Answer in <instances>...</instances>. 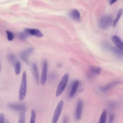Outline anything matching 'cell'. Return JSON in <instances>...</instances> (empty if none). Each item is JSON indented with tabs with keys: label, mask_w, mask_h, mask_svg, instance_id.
Returning <instances> with one entry per match:
<instances>
[{
	"label": "cell",
	"mask_w": 123,
	"mask_h": 123,
	"mask_svg": "<svg viewBox=\"0 0 123 123\" xmlns=\"http://www.w3.org/2000/svg\"><path fill=\"white\" fill-rule=\"evenodd\" d=\"M69 78L68 73L65 74L62 77L58 86L56 92V96H59L64 91L68 83Z\"/></svg>",
	"instance_id": "3"
},
{
	"label": "cell",
	"mask_w": 123,
	"mask_h": 123,
	"mask_svg": "<svg viewBox=\"0 0 123 123\" xmlns=\"http://www.w3.org/2000/svg\"><path fill=\"white\" fill-rule=\"evenodd\" d=\"M32 47L28 48L22 51L20 53V57L21 59L27 64H29L28 57L34 50Z\"/></svg>",
	"instance_id": "5"
},
{
	"label": "cell",
	"mask_w": 123,
	"mask_h": 123,
	"mask_svg": "<svg viewBox=\"0 0 123 123\" xmlns=\"http://www.w3.org/2000/svg\"><path fill=\"white\" fill-rule=\"evenodd\" d=\"M8 107L10 108L15 111L21 112L25 111L26 108L23 105L13 103L10 104L8 105Z\"/></svg>",
	"instance_id": "10"
},
{
	"label": "cell",
	"mask_w": 123,
	"mask_h": 123,
	"mask_svg": "<svg viewBox=\"0 0 123 123\" xmlns=\"http://www.w3.org/2000/svg\"><path fill=\"white\" fill-rule=\"evenodd\" d=\"M30 35H33L38 37L43 36V33L39 29H36L26 28L24 30Z\"/></svg>",
	"instance_id": "7"
},
{
	"label": "cell",
	"mask_w": 123,
	"mask_h": 123,
	"mask_svg": "<svg viewBox=\"0 0 123 123\" xmlns=\"http://www.w3.org/2000/svg\"><path fill=\"white\" fill-rule=\"evenodd\" d=\"M79 84V81L78 80H75L73 82L69 94L70 97H72L74 96L77 89Z\"/></svg>",
	"instance_id": "12"
},
{
	"label": "cell",
	"mask_w": 123,
	"mask_h": 123,
	"mask_svg": "<svg viewBox=\"0 0 123 123\" xmlns=\"http://www.w3.org/2000/svg\"><path fill=\"white\" fill-rule=\"evenodd\" d=\"M26 72L24 71L19 92L18 99L20 101H22L24 99L26 96Z\"/></svg>",
	"instance_id": "2"
},
{
	"label": "cell",
	"mask_w": 123,
	"mask_h": 123,
	"mask_svg": "<svg viewBox=\"0 0 123 123\" xmlns=\"http://www.w3.org/2000/svg\"><path fill=\"white\" fill-rule=\"evenodd\" d=\"M83 107L82 101L81 100H79L77 104L76 111L75 117L77 120H80L81 118Z\"/></svg>",
	"instance_id": "9"
},
{
	"label": "cell",
	"mask_w": 123,
	"mask_h": 123,
	"mask_svg": "<svg viewBox=\"0 0 123 123\" xmlns=\"http://www.w3.org/2000/svg\"><path fill=\"white\" fill-rule=\"evenodd\" d=\"M114 116L113 114L111 115L110 116L109 119V123H112L113 120Z\"/></svg>",
	"instance_id": "27"
},
{
	"label": "cell",
	"mask_w": 123,
	"mask_h": 123,
	"mask_svg": "<svg viewBox=\"0 0 123 123\" xmlns=\"http://www.w3.org/2000/svg\"><path fill=\"white\" fill-rule=\"evenodd\" d=\"M70 17L76 21H79L80 19V15L79 11L74 9L71 11L69 14Z\"/></svg>",
	"instance_id": "11"
},
{
	"label": "cell",
	"mask_w": 123,
	"mask_h": 123,
	"mask_svg": "<svg viewBox=\"0 0 123 123\" xmlns=\"http://www.w3.org/2000/svg\"><path fill=\"white\" fill-rule=\"evenodd\" d=\"M90 73L93 74H98L100 73L101 71V68L99 67L92 66L89 68Z\"/></svg>",
	"instance_id": "16"
},
{
	"label": "cell",
	"mask_w": 123,
	"mask_h": 123,
	"mask_svg": "<svg viewBox=\"0 0 123 123\" xmlns=\"http://www.w3.org/2000/svg\"><path fill=\"white\" fill-rule=\"evenodd\" d=\"M5 122V116L4 114L1 112L0 114V123H4Z\"/></svg>",
	"instance_id": "26"
},
{
	"label": "cell",
	"mask_w": 123,
	"mask_h": 123,
	"mask_svg": "<svg viewBox=\"0 0 123 123\" xmlns=\"http://www.w3.org/2000/svg\"><path fill=\"white\" fill-rule=\"evenodd\" d=\"M36 115L35 110L32 109L31 111V116L30 121V123H34L35 122Z\"/></svg>",
	"instance_id": "23"
},
{
	"label": "cell",
	"mask_w": 123,
	"mask_h": 123,
	"mask_svg": "<svg viewBox=\"0 0 123 123\" xmlns=\"http://www.w3.org/2000/svg\"><path fill=\"white\" fill-rule=\"evenodd\" d=\"M113 17L111 15H107L102 16L99 22V28L102 30L106 29L113 23Z\"/></svg>",
	"instance_id": "1"
},
{
	"label": "cell",
	"mask_w": 123,
	"mask_h": 123,
	"mask_svg": "<svg viewBox=\"0 0 123 123\" xmlns=\"http://www.w3.org/2000/svg\"><path fill=\"white\" fill-rule=\"evenodd\" d=\"M123 13V10L122 9H119L118 11L116 18L114 20L113 22V25L114 26L116 25L118 22L119 19Z\"/></svg>",
	"instance_id": "17"
},
{
	"label": "cell",
	"mask_w": 123,
	"mask_h": 123,
	"mask_svg": "<svg viewBox=\"0 0 123 123\" xmlns=\"http://www.w3.org/2000/svg\"><path fill=\"white\" fill-rule=\"evenodd\" d=\"M63 105L62 100L60 101L58 103L54 112L52 122L56 123L61 113Z\"/></svg>",
	"instance_id": "4"
},
{
	"label": "cell",
	"mask_w": 123,
	"mask_h": 123,
	"mask_svg": "<svg viewBox=\"0 0 123 123\" xmlns=\"http://www.w3.org/2000/svg\"><path fill=\"white\" fill-rule=\"evenodd\" d=\"M29 36L27 32L24 31L19 34L18 37L19 39L23 40L26 39Z\"/></svg>",
	"instance_id": "20"
},
{
	"label": "cell",
	"mask_w": 123,
	"mask_h": 123,
	"mask_svg": "<svg viewBox=\"0 0 123 123\" xmlns=\"http://www.w3.org/2000/svg\"><path fill=\"white\" fill-rule=\"evenodd\" d=\"M102 45L103 48L105 50L108 51L112 50V47L107 42H103L102 43Z\"/></svg>",
	"instance_id": "19"
},
{
	"label": "cell",
	"mask_w": 123,
	"mask_h": 123,
	"mask_svg": "<svg viewBox=\"0 0 123 123\" xmlns=\"http://www.w3.org/2000/svg\"><path fill=\"white\" fill-rule=\"evenodd\" d=\"M9 58L10 61L15 65L17 62L15 56L12 54H10L9 55Z\"/></svg>",
	"instance_id": "25"
},
{
	"label": "cell",
	"mask_w": 123,
	"mask_h": 123,
	"mask_svg": "<svg viewBox=\"0 0 123 123\" xmlns=\"http://www.w3.org/2000/svg\"><path fill=\"white\" fill-rule=\"evenodd\" d=\"M117 0H109V3L110 5H112Z\"/></svg>",
	"instance_id": "28"
},
{
	"label": "cell",
	"mask_w": 123,
	"mask_h": 123,
	"mask_svg": "<svg viewBox=\"0 0 123 123\" xmlns=\"http://www.w3.org/2000/svg\"><path fill=\"white\" fill-rule=\"evenodd\" d=\"M112 39L116 47L123 50V41L119 37L114 35L112 37Z\"/></svg>",
	"instance_id": "8"
},
{
	"label": "cell",
	"mask_w": 123,
	"mask_h": 123,
	"mask_svg": "<svg viewBox=\"0 0 123 123\" xmlns=\"http://www.w3.org/2000/svg\"><path fill=\"white\" fill-rule=\"evenodd\" d=\"M120 83V82L118 81H115L111 82L105 86L100 88V91L103 92H105L109 90L115 86Z\"/></svg>",
	"instance_id": "13"
},
{
	"label": "cell",
	"mask_w": 123,
	"mask_h": 123,
	"mask_svg": "<svg viewBox=\"0 0 123 123\" xmlns=\"http://www.w3.org/2000/svg\"><path fill=\"white\" fill-rule=\"evenodd\" d=\"M106 112L104 110L102 112L99 120V123H105L106 118Z\"/></svg>",
	"instance_id": "18"
},
{
	"label": "cell",
	"mask_w": 123,
	"mask_h": 123,
	"mask_svg": "<svg viewBox=\"0 0 123 123\" xmlns=\"http://www.w3.org/2000/svg\"><path fill=\"white\" fill-rule=\"evenodd\" d=\"M67 117H65L63 120V123H67Z\"/></svg>",
	"instance_id": "29"
},
{
	"label": "cell",
	"mask_w": 123,
	"mask_h": 123,
	"mask_svg": "<svg viewBox=\"0 0 123 123\" xmlns=\"http://www.w3.org/2000/svg\"><path fill=\"white\" fill-rule=\"evenodd\" d=\"M112 51L119 58L123 59V50L116 46H114L112 47Z\"/></svg>",
	"instance_id": "15"
},
{
	"label": "cell",
	"mask_w": 123,
	"mask_h": 123,
	"mask_svg": "<svg viewBox=\"0 0 123 123\" xmlns=\"http://www.w3.org/2000/svg\"><path fill=\"white\" fill-rule=\"evenodd\" d=\"M32 70L33 73L37 83L39 82V75L37 66L35 63H33L32 66Z\"/></svg>",
	"instance_id": "14"
},
{
	"label": "cell",
	"mask_w": 123,
	"mask_h": 123,
	"mask_svg": "<svg viewBox=\"0 0 123 123\" xmlns=\"http://www.w3.org/2000/svg\"><path fill=\"white\" fill-rule=\"evenodd\" d=\"M25 111H23L21 112L18 121V123H25Z\"/></svg>",
	"instance_id": "21"
},
{
	"label": "cell",
	"mask_w": 123,
	"mask_h": 123,
	"mask_svg": "<svg viewBox=\"0 0 123 123\" xmlns=\"http://www.w3.org/2000/svg\"><path fill=\"white\" fill-rule=\"evenodd\" d=\"M6 32L8 40L10 41L12 40L14 37V35L13 33L12 32L8 30L6 31Z\"/></svg>",
	"instance_id": "24"
},
{
	"label": "cell",
	"mask_w": 123,
	"mask_h": 123,
	"mask_svg": "<svg viewBox=\"0 0 123 123\" xmlns=\"http://www.w3.org/2000/svg\"><path fill=\"white\" fill-rule=\"evenodd\" d=\"M48 66L47 62L45 61L43 63L42 72L41 79V85H44L45 83L47 77Z\"/></svg>",
	"instance_id": "6"
},
{
	"label": "cell",
	"mask_w": 123,
	"mask_h": 123,
	"mask_svg": "<svg viewBox=\"0 0 123 123\" xmlns=\"http://www.w3.org/2000/svg\"><path fill=\"white\" fill-rule=\"evenodd\" d=\"M15 72L16 74L18 75L20 73L21 65L20 63L17 62L15 65Z\"/></svg>",
	"instance_id": "22"
}]
</instances>
